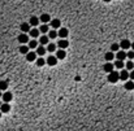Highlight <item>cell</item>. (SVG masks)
<instances>
[{
  "label": "cell",
  "instance_id": "26",
  "mask_svg": "<svg viewBox=\"0 0 134 131\" xmlns=\"http://www.w3.org/2000/svg\"><path fill=\"white\" fill-rule=\"evenodd\" d=\"M29 46H25V44H22L21 47H20V52L22 53V55H27L29 53Z\"/></svg>",
  "mask_w": 134,
  "mask_h": 131
},
{
  "label": "cell",
  "instance_id": "33",
  "mask_svg": "<svg viewBox=\"0 0 134 131\" xmlns=\"http://www.w3.org/2000/svg\"><path fill=\"white\" fill-rule=\"evenodd\" d=\"M128 58L129 60H134V51H131V52H128Z\"/></svg>",
  "mask_w": 134,
  "mask_h": 131
},
{
  "label": "cell",
  "instance_id": "15",
  "mask_svg": "<svg viewBox=\"0 0 134 131\" xmlns=\"http://www.w3.org/2000/svg\"><path fill=\"white\" fill-rule=\"evenodd\" d=\"M68 34H69V31H68V29H65V27H61V29L59 30V36H60L61 39H66Z\"/></svg>",
  "mask_w": 134,
  "mask_h": 131
},
{
  "label": "cell",
  "instance_id": "14",
  "mask_svg": "<svg viewBox=\"0 0 134 131\" xmlns=\"http://www.w3.org/2000/svg\"><path fill=\"white\" fill-rule=\"evenodd\" d=\"M39 22H41V19L38 18V17H35V16H33V17L30 18V21H29V24H30L33 27L38 26V25H39Z\"/></svg>",
  "mask_w": 134,
  "mask_h": 131
},
{
  "label": "cell",
  "instance_id": "2",
  "mask_svg": "<svg viewBox=\"0 0 134 131\" xmlns=\"http://www.w3.org/2000/svg\"><path fill=\"white\" fill-rule=\"evenodd\" d=\"M17 40L20 42L21 44H26L27 42H30V40H29V35H27V34H25V33H22V34L18 35V36H17Z\"/></svg>",
  "mask_w": 134,
  "mask_h": 131
},
{
  "label": "cell",
  "instance_id": "18",
  "mask_svg": "<svg viewBox=\"0 0 134 131\" xmlns=\"http://www.w3.org/2000/svg\"><path fill=\"white\" fill-rule=\"evenodd\" d=\"M65 56H66V52H65V49H59V51H56V57L59 58V60H63V58H65Z\"/></svg>",
  "mask_w": 134,
  "mask_h": 131
},
{
  "label": "cell",
  "instance_id": "24",
  "mask_svg": "<svg viewBox=\"0 0 134 131\" xmlns=\"http://www.w3.org/2000/svg\"><path fill=\"white\" fill-rule=\"evenodd\" d=\"M56 48H57V46L55 44V43L47 44V52H56Z\"/></svg>",
  "mask_w": 134,
  "mask_h": 131
},
{
  "label": "cell",
  "instance_id": "31",
  "mask_svg": "<svg viewBox=\"0 0 134 131\" xmlns=\"http://www.w3.org/2000/svg\"><path fill=\"white\" fill-rule=\"evenodd\" d=\"M125 66V64L120 60H117V62H114V68H117V69H122Z\"/></svg>",
  "mask_w": 134,
  "mask_h": 131
},
{
  "label": "cell",
  "instance_id": "6",
  "mask_svg": "<svg viewBox=\"0 0 134 131\" xmlns=\"http://www.w3.org/2000/svg\"><path fill=\"white\" fill-rule=\"evenodd\" d=\"M20 29H21V31L22 33H30V30H31V25L29 24V22H24V24H21V26H20Z\"/></svg>",
  "mask_w": 134,
  "mask_h": 131
},
{
  "label": "cell",
  "instance_id": "32",
  "mask_svg": "<svg viewBox=\"0 0 134 131\" xmlns=\"http://www.w3.org/2000/svg\"><path fill=\"white\" fill-rule=\"evenodd\" d=\"M48 36H50V39H55L56 36H59V33H56L55 30H51L48 33Z\"/></svg>",
  "mask_w": 134,
  "mask_h": 131
},
{
  "label": "cell",
  "instance_id": "5",
  "mask_svg": "<svg viewBox=\"0 0 134 131\" xmlns=\"http://www.w3.org/2000/svg\"><path fill=\"white\" fill-rule=\"evenodd\" d=\"M68 46H69V42L66 39H60L59 43H57V47L60 49H65V48H68Z\"/></svg>",
  "mask_w": 134,
  "mask_h": 131
},
{
  "label": "cell",
  "instance_id": "19",
  "mask_svg": "<svg viewBox=\"0 0 134 131\" xmlns=\"http://www.w3.org/2000/svg\"><path fill=\"white\" fill-rule=\"evenodd\" d=\"M48 40H50V36H47V35H42V36L39 38V43H41V46L50 44V43H48Z\"/></svg>",
  "mask_w": 134,
  "mask_h": 131
},
{
  "label": "cell",
  "instance_id": "7",
  "mask_svg": "<svg viewBox=\"0 0 134 131\" xmlns=\"http://www.w3.org/2000/svg\"><path fill=\"white\" fill-rule=\"evenodd\" d=\"M60 26H61V21L59 19V18H55V19H52L51 21V27L55 30V29H60Z\"/></svg>",
  "mask_w": 134,
  "mask_h": 131
},
{
  "label": "cell",
  "instance_id": "20",
  "mask_svg": "<svg viewBox=\"0 0 134 131\" xmlns=\"http://www.w3.org/2000/svg\"><path fill=\"white\" fill-rule=\"evenodd\" d=\"M0 110H2V113H8L11 110V105L8 103L5 104H2V106H0Z\"/></svg>",
  "mask_w": 134,
  "mask_h": 131
},
{
  "label": "cell",
  "instance_id": "10",
  "mask_svg": "<svg viewBox=\"0 0 134 131\" xmlns=\"http://www.w3.org/2000/svg\"><path fill=\"white\" fill-rule=\"evenodd\" d=\"M39 34H41V30H39V29H36V27H33V29L30 30V33H29V35H30L33 39L38 38V36H39Z\"/></svg>",
  "mask_w": 134,
  "mask_h": 131
},
{
  "label": "cell",
  "instance_id": "28",
  "mask_svg": "<svg viewBox=\"0 0 134 131\" xmlns=\"http://www.w3.org/2000/svg\"><path fill=\"white\" fill-rule=\"evenodd\" d=\"M8 88V82L7 80H2L0 82V91H5Z\"/></svg>",
  "mask_w": 134,
  "mask_h": 131
},
{
  "label": "cell",
  "instance_id": "27",
  "mask_svg": "<svg viewBox=\"0 0 134 131\" xmlns=\"http://www.w3.org/2000/svg\"><path fill=\"white\" fill-rule=\"evenodd\" d=\"M120 44H117V43H113V44H111V51L112 52H119L120 51Z\"/></svg>",
  "mask_w": 134,
  "mask_h": 131
},
{
  "label": "cell",
  "instance_id": "23",
  "mask_svg": "<svg viewBox=\"0 0 134 131\" xmlns=\"http://www.w3.org/2000/svg\"><path fill=\"white\" fill-rule=\"evenodd\" d=\"M104 58H106L107 62H109V61H112V60L114 58V53H113V52H107V53L104 55Z\"/></svg>",
  "mask_w": 134,
  "mask_h": 131
},
{
  "label": "cell",
  "instance_id": "22",
  "mask_svg": "<svg viewBox=\"0 0 134 131\" xmlns=\"http://www.w3.org/2000/svg\"><path fill=\"white\" fill-rule=\"evenodd\" d=\"M46 52H47V48H44V46H39L36 48V55H39V56H43Z\"/></svg>",
  "mask_w": 134,
  "mask_h": 131
},
{
  "label": "cell",
  "instance_id": "12",
  "mask_svg": "<svg viewBox=\"0 0 134 131\" xmlns=\"http://www.w3.org/2000/svg\"><path fill=\"white\" fill-rule=\"evenodd\" d=\"M26 60H27L29 62L36 61V52H29V53L26 55Z\"/></svg>",
  "mask_w": 134,
  "mask_h": 131
},
{
  "label": "cell",
  "instance_id": "36",
  "mask_svg": "<svg viewBox=\"0 0 134 131\" xmlns=\"http://www.w3.org/2000/svg\"><path fill=\"white\" fill-rule=\"evenodd\" d=\"M103 2H106V3H109V2H111V0H103Z\"/></svg>",
  "mask_w": 134,
  "mask_h": 131
},
{
  "label": "cell",
  "instance_id": "39",
  "mask_svg": "<svg viewBox=\"0 0 134 131\" xmlns=\"http://www.w3.org/2000/svg\"><path fill=\"white\" fill-rule=\"evenodd\" d=\"M0 106H2V103H0Z\"/></svg>",
  "mask_w": 134,
  "mask_h": 131
},
{
  "label": "cell",
  "instance_id": "16",
  "mask_svg": "<svg viewBox=\"0 0 134 131\" xmlns=\"http://www.w3.org/2000/svg\"><path fill=\"white\" fill-rule=\"evenodd\" d=\"M12 99H13L12 92H4V94H3V100H4V103H9V101H12Z\"/></svg>",
  "mask_w": 134,
  "mask_h": 131
},
{
  "label": "cell",
  "instance_id": "29",
  "mask_svg": "<svg viewBox=\"0 0 134 131\" xmlns=\"http://www.w3.org/2000/svg\"><path fill=\"white\" fill-rule=\"evenodd\" d=\"M125 66H126V70H130V72H131V70H134V61H131V60H130V61H128Z\"/></svg>",
  "mask_w": 134,
  "mask_h": 131
},
{
  "label": "cell",
  "instance_id": "13",
  "mask_svg": "<svg viewBox=\"0 0 134 131\" xmlns=\"http://www.w3.org/2000/svg\"><path fill=\"white\" fill-rule=\"evenodd\" d=\"M129 78H130V73H128V70H121L120 72V79L121 80H125L126 82Z\"/></svg>",
  "mask_w": 134,
  "mask_h": 131
},
{
  "label": "cell",
  "instance_id": "25",
  "mask_svg": "<svg viewBox=\"0 0 134 131\" xmlns=\"http://www.w3.org/2000/svg\"><path fill=\"white\" fill-rule=\"evenodd\" d=\"M39 30H41V33H43V34H46V33H50V26H48L47 24H43V25L39 27Z\"/></svg>",
  "mask_w": 134,
  "mask_h": 131
},
{
  "label": "cell",
  "instance_id": "1",
  "mask_svg": "<svg viewBox=\"0 0 134 131\" xmlns=\"http://www.w3.org/2000/svg\"><path fill=\"white\" fill-rule=\"evenodd\" d=\"M117 80H120V73L112 72L108 74V82L109 83H117Z\"/></svg>",
  "mask_w": 134,
  "mask_h": 131
},
{
  "label": "cell",
  "instance_id": "4",
  "mask_svg": "<svg viewBox=\"0 0 134 131\" xmlns=\"http://www.w3.org/2000/svg\"><path fill=\"white\" fill-rule=\"evenodd\" d=\"M57 60H59V58H57L56 56H53V55H51V56H48L47 57V64L50 65V66H55V65L57 64Z\"/></svg>",
  "mask_w": 134,
  "mask_h": 131
},
{
  "label": "cell",
  "instance_id": "38",
  "mask_svg": "<svg viewBox=\"0 0 134 131\" xmlns=\"http://www.w3.org/2000/svg\"><path fill=\"white\" fill-rule=\"evenodd\" d=\"M2 114H3V113H2V110H0V117H2Z\"/></svg>",
  "mask_w": 134,
  "mask_h": 131
},
{
  "label": "cell",
  "instance_id": "9",
  "mask_svg": "<svg viewBox=\"0 0 134 131\" xmlns=\"http://www.w3.org/2000/svg\"><path fill=\"white\" fill-rule=\"evenodd\" d=\"M103 69H104L106 73H112V72H114V70H113V69H114V65H113L112 62H107L104 66H103Z\"/></svg>",
  "mask_w": 134,
  "mask_h": 131
},
{
  "label": "cell",
  "instance_id": "17",
  "mask_svg": "<svg viewBox=\"0 0 134 131\" xmlns=\"http://www.w3.org/2000/svg\"><path fill=\"white\" fill-rule=\"evenodd\" d=\"M124 87H125V90H128V91L134 90V80H126V83L124 84Z\"/></svg>",
  "mask_w": 134,
  "mask_h": 131
},
{
  "label": "cell",
  "instance_id": "34",
  "mask_svg": "<svg viewBox=\"0 0 134 131\" xmlns=\"http://www.w3.org/2000/svg\"><path fill=\"white\" fill-rule=\"evenodd\" d=\"M130 80H134V70L130 72Z\"/></svg>",
  "mask_w": 134,
  "mask_h": 131
},
{
  "label": "cell",
  "instance_id": "37",
  "mask_svg": "<svg viewBox=\"0 0 134 131\" xmlns=\"http://www.w3.org/2000/svg\"><path fill=\"white\" fill-rule=\"evenodd\" d=\"M3 96V94H2V91H0V97H2Z\"/></svg>",
  "mask_w": 134,
  "mask_h": 131
},
{
  "label": "cell",
  "instance_id": "3",
  "mask_svg": "<svg viewBox=\"0 0 134 131\" xmlns=\"http://www.w3.org/2000/svg\"><path fill=\"white\" fill-rule=\"evenodd\" d=\"M120 47H121L122 51H126V49L131 48V43H130L128 39H124V40H121V43H120Z\"/></svg>",
  "mask_w": 134,
  "mask_h": 131
},
{
  "label": "cell",
  "instance_id": "21",
  "mask_svg": "<svg viewBox=\"0 0 134 131\" xmlns=\"http://www.w3.org/2000/svg\"><path fill=\"white\" fill-rule=\"evenodd\" d=\"M38 43H39V42H36L35 39L30 40V42H29V48H30V49H36L38 47H39V46H38Z\"/></svg>",
  "mask_w": 134,
  "mask_h": 131
},
{
  "label": "cell",
  "instance_id": "11",
  "mask_svg": "<svg viewBox=\"0 0 134 131\" xmlns=\"http://www.w3.org/2000/svg\"><path fill=\"white\" fill-rule=\"evenodd\" d=\"M126 57H128V53H126L125 51H119V52L116 53V58L120 60V61H124Z\"/></svg>",
  "mask_w": 134,
  "mask_h": 131
},
{
  "label": "cell",
  "instance_id": "30",
  "mask_svg": "<svg viewBox=\"0 0 134 131\" xmlns=\"http://www.w3.org/2000/svg\"><path fill=\"white\" fill-rule=\"evenodd\" d=\"M46 62H47V61H44V58H43V57L36 58V61H35V64L38 65V66H43V65H44Z\"/></svg>",
  "mask_w": 134,
  "mask_h": 131
},
{
  "label": "cell",
  "instance_id": "35",
  "mask_svg": "<svg viewBox=\"0 0 134 131\" xmlns=\"http://www.w3.org/2000/svg\"><path fill=\"white\" fill-rule=\"evenodd\" d=\"M131 49H133V51H134V42H133V43H131Z\"/></svg>",
  "mask_w": 134,
  "mask_h": 131
},
{
  "label": "cell",
  "instance_id": "8",
  "mask_svg": "<svg viewBox=\"0 0 134 131\" xmlns=\"http://www.w3.org/2000/svg\"><path fill=\"white\" fill-rule=\"evenodd\" d=\"M39 19H41V22H43V24H47V22H51V16L48 14V13H43L41 17H39Z\"/></svg>",
  "mask_w": 134,
  "mask_h": 131
}]
</instances>
